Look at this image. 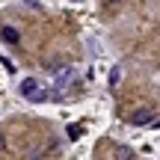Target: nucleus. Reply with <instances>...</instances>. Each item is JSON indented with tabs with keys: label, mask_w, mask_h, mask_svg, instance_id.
I'll return each instance as SVG.
<instances>
[{
	"label": "nucleus",
	"mask_w": 160,
	"mask_h": 160,
	"mask_svg": "<svg viewBox=\"0 0 160 160\" xmlns=\"http://www.w3.org/2000/svg\"><path fill=\"white\" fill-rule=\"evenodd\" d=\"M6 148V133H0V151Z\"/></svg>",
	"instance_id": "obj_7"
},
{
	"label": "nucleus",
	"mask_w": 160,
	"mask_h": 160,
	"mask_svg": "<svg viewBox=\"0 0 160 160\" xmlns=\"http://www.w3.org/2000/svg\"><path fill=\"white\" fill-rule=\"evenodd\" d=\"M119 77H122V71H119V68H113V71H110V86L119 83Z\"/></svg>",
	"instance_id": "obj_6"
},
{
	"label": "nucleus",
	"mask_w": 160,
	"mask_h": 160,
	"mask_svg": "<svg viewBox=\"0 0 160 160\" xmlns=\"http://www.w3.org/2000/svg\"><path fill=\"white\" fill-rule=\"evenodd\" d=\"M148 122H151V110H148V107H142L139 113L131 116V125H148Z\"/></svg>",
	"instance_id": "obj_3"
},
{
	"label": "nucleus",
	"mask_w": 160,
	"mask_h": 160,
	"mask_svg": "<svg viewBox=\"0 0 160 160\" xmlns=\"http://www.w3.org/2000/svg\"><path fill=\"white\" fill-rule=\"evenodd\" d=\"M80 137H83V128H80V125H71L68 128V139H80Z\"/></svg>",
	"instance_id": "obj_5"
},
{
	"label": "nucleus",
	"mask_w": 160,
	"mask_h": 160,
	"mask_svg": "<svg viewBox=\"0 0 160 160\" xmlns=\"http://www.w3.org/2000/svg\"><path fill=\"white\" fill-rule=\"evenodd\" d=\"M116 160H137V154H133V148H128V145H119V148H116Z\"/></svg>",
	"instance_id": "obj_4"
},
{
	"label": "nucleus",
	"mask_w": 160,
	"mask_h": 160,
	"mask_svg": "<svg viewBox=\"0 0 160 160\" xmlns=\"http://www.w3.org/2000/svg\"><path fill=\"white\" fill-rule=\"evenodd\" d=\"M0 39H3L6 45H18V42H21V33H18L15 27H0Z\"/></svg>",
	"instance_id": "obj_2"
},
{
	"label": "nucleus",
	"mask_w": 160,
	"mask_h": 160,
	"mask_svg": "<svg viewBox=\"0 0 160 160\" xmlns=\"http://www.w3.org/2000/svg\"><path fill=\"white\" fill-rule=\"evenodd\" d=\"M21 95H24V98H30V101H45L48 92L39 86V80L27 77V80H21Z\"/></svg>",
	"instance_id": "obj_1"
}]
</instances>
